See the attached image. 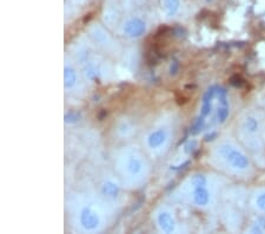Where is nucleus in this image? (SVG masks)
<instances>
[{
	"label": "nucleus",
	"mask_w": 265,
	"mask_h": 234,
	"mask_svg": "<svg viewBox=\"0 0 265 234\" xmlns=\"http://www.w3.org/2000/svg\"><path fill=\"white\" fill-rule=\"evenodd\" d=\"M79 118V115H78V114H75V113H70L68 114V115H66L65 116V122L66 123H72V122H75L77 121V119Z\"/></svg>",
	"instance_id": "16"
},
{
	"label": "nucleus",
	"mask_w": 265,
	"mask_h": 234,
	"mask_svg": "<svg viewBox=\"0 0 265 234\" xmlns=\"http://www.w3.org/2000/svg\"><path fill=\"white\" fill-rule=\"evenodd\" d=\"M192 200L195 205L199 207H205L210 204V193L206 189V186L204 187H196L192 193Z\"/></svg>",
	"instance_id": "4"
},
{
	"label": "nucleus",
	"mask_w": 265,
	"mask_h": 234,
	"mask_svg": "<svg viewBox=\"0 0 265 234\" xmlns=\"http://www.w3.org/2000/svg\"><path fill=\"white\" fill-rule=\"evenodd\" d=\"M206 183H207V180L204 175H195L191 180V185L194 188L204 187V186H206Z\"/></svg>",
	"instance_id": "12"
},
{
	"label": "nucleus",
	"mask_w": 265,
	"mask_h": 234,
	"mask_svg": "<svg viewBox=\"0 0 265 234\" xmlns=\"http://www.w3.org/2000/svg\"><path fill=\"white\" fill-rule=\"evenodd\" d=\"M218 154L220 159L232 169L243 172V170H247L250 167V161H249L247 155L231 144L225 143L220 145L218 147Z\"/></svg>",
	"instance_id": "1"
},
{
	"label": "nucleus",
	"mask_w": 265,
	"mask_h": 234,
	"mask_svg": "<svg viewBox=\"0 0 265 234\" xmlns=\"http://www.w3.org/2000/svg\"><path fill=\"white\" fill-rule=\"evenodd\" d=\"M79 221L84 230L94 231L99 226V217L90 207H84L79 214Z\"/></svg>",
	"instance_id": "2"
},
{
	"label": "nucleus",
	"mask_w": 265,
	"mask_h": 234,
	"mask_svg": "<svg viewBox=\"0 0 265 234\" xmlns=\"http://www.w3.org/2000/svg\"><path fill=\"white\" fill-rule=\"evenodd\" d=\"M194 147H196V142H194V141L189 142V143L185 145V151H186V153H189V154L192 153V151L195 150Z\"/></svg>",
	"instance_id": "17"
},
{
	"label": "nucleus",
	"mask_w": 265,
	"mask_h": 234,
	"mask_svg": "<svg viewBox=\"0 0 265 234\" xmlns=\"http://www.w3.org/2000/svg\"><path fill=\"white\" fill-rule=\"evenodd\" d=\"M243 129L248 134H257L260 130V122L255 116H248L243 122Z\"/></svg>",
	"instance_id": "8"
},
{
	"label": "nucleus",
	"mask_w": 265,
	"mask_h": 234,
	"mask_svg": "<svg viewBox=\"0 0 265 234\" xmlns=\"http://www.w3.org/2000/svg\"><path fill=\"white\" fill-rule=\"evenodd\" d=\"M231 84L235 85V87H242V85L244 84V81L242 80L241 76L236 75V76H233V77L231 78Z\"/></svg>",
	"instance_id": "15"
},
{
	"label": "nucleus",
	"mask_w": 265,
	"mask_h": 234,
	"mask_svg": "<svg viewBox=\"0 0 265 234\" xmlns=\"http://www.w3.org/2000/svg\"><path fill=\"white\" fill-rule=\"evenodd\" d=\"M102 192L105 197L109 198H116L117 195L119 194V188L116 183H113L112 181H107L103 185Z\"/></svg>",
	"instance_id": "10"
},
{
	"label": "nucleus",
	"mask_w": 265,
	"mask_h": 234,
	"mask_svg": "<svg viewBox=\"0 0 265 234\" xmlns=\"http://www.w3.org/2000/svg\"><path fill=\"white\" fill-rule=\"evenodd\" d=\"M166 140H168V134H166V131L163 130V129H158V130L151 132L149 137H147V143H149L150 148L157 149V148L162 147V145L166 142Z\"/></svg>",
	"instance_id": "6"
},
{
	"label": "nucleus",
	"mask_w": 265,
	"mask_h": 234,
	"mask_svg": "<svg viewBox=\"0 0 265 234\" xmlns=\"http://www.w3.org/2000/svg\"><path fill=\"white\" fill-rule=\"evenodd\" d=\"M145 31H146V25L140 18H132L126 21L124 25V33L130 38H138L143 36Z\"/></svg>",
	"instance_id": "3"
},
{
	"label": "nucleus",
	"mask_w": 265,
	"mask_h": 234,
	"mask_svg": "<svg viewBox=\"0 0 265 234\" xmlns=\"http://www.w3.org/2000/svg\"><path fill=\"white\" fill-rule=\"evenodd\" d=\"M126 170L132 176H138L143 173L144 163L143 161L135 156H131L126 162Z\"/></svg>",
	"instance_id": "7"
},
{
	"label": "nucleus",
	"mask_w": 265,
	"mask_h": 234,
	"mask_svg": "<svg viewBox=\"0 0 265 234\" xmlns=\"http://www.w3.org/2000/svg\"><path fill=\"white\" fill-rule=\"evenodd\" d=\"M164 9L170 17L175 15L179 9V0H164Z\"/></svg>",
	"instance_id": "11"
},
{
	"label": "nucleus",
	"mask_w": 265,
	"mask_h": 234,
	"mask_svg": "<svg viewBox=\"0 0 265 234\" xmlns=\"http://www.w3.org/2000/svg\"><path fill=\"white\" fill-rule=\"evenodd\" d=\"M177 71H178V63L173 62L171 64V68H170V74L175 75L177 74Z\"/></svg>",
	"instance_id": "18"
},
{
	"label": "nucleus",
	"mask_w": 265,
	"mask_h": 234,
	"mask_svg": "<svg viewBox=\"0 0 265 234\" xmlns=\"http://www.w3.org/2000/svg\"><path fill=\"white\" fill-rule=\"evenodd\" d=\"M256 206L260 211L265 212V193H262L256 199Z\"/></svg>",
	"instance_id": "14"
},
{
	"label": "nucleus",
	"mask_w": 265,
	"mask_h": 234,
	"mask_svg": "<svg viewBox=\"0 0 265 234\" xmlns=\"http://www.w3.org/2000/svg\"><path fill=\"white\" fill-rule=\"evenodd\" d=\"M158 225L160 230L165 233H172L176 229V221L168 212H162L158 216Z\"/></svg>",
	"instance_id": "5"
},
{
	"label": "nucleus",
	"mask_w": 265,
	"mask_h": 234,
	"mask_svg": "<svg viewBox=\"0 0 265 234\" xmlns=\"http://www.w3.org/2000/svg\"><path fill=\"white\" fill-rule=\"evenodd\" d=\"M252 233H264L265 232V219L264 218H260L257 219L256 223L254 224L251 229Z\"/></svg>",
	"instance_id": "13"
},
{
	"label": "nucleus",
	"mask_w": 265,
	"mask_h": 234,
	"mask_svg": "<svg viewBox=\"0 0 265 234\" xmlns=\"http://www.w3.org/2000/svg\"><path fill=\"white\" fill-rule=\"evenodd\" d=\"M75 82H77V74H75V71L70 68V66H66L64 69V85L66 89L74 87Z\"/></svg>",
	"instance_id": "9"
}]
</instances>
